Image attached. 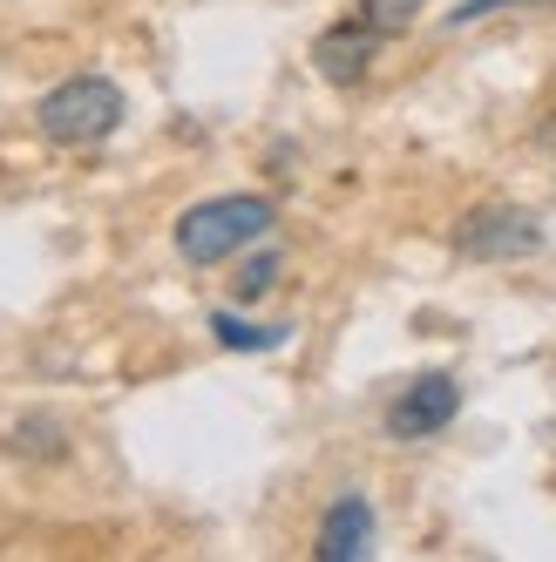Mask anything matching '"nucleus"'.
Returning <instances> with one entry per match:
<instances>
[{
    "instance_id": "1",
    "label": "nucleus",
    "mask_w": 556,
    "mask_h": 562,
    "mask_svg": "<svg viewBox=\"0 0 556 562\" xmlns=\"http://www.w3.org/2000/svg\"><path fill=\"white\" fill-rule=\"evenodd\" d=\"M278 224V211H271V196H204V204H190L184 217H177V251L190 258V265H224V258H237L245 245H258V237Z\"/></svg>"
},
{
    "instance_id": "2",
    "label": "nucleus",
    "mask_w": 556,
    "mask_h": 562,
    "mask_svg": "<svg viewBox=\"0 0 556 562\" xmlns=\"http://www.w3.org/2000/svg\"><path fill=\"white\" fill-rule=\"evenodd\" d=\"M34 123H42V136H48V143L89 149V143L115 136V123H123V89L102 82V75H75V82H62V89H48V95H42Z\"/></svg>"
},
{
    "instance_id": "3",
    "label": "nucleus",
    "mask_w": 556,
    "mask_h": 562,
    "mask_svg": "<svg viewBox=\"0 0 556 562\" xmlns=\"http://www.w3.org/2000/svg\"><path fill=\"white\" fill-rule=\"evenodd\" d=\"M455 245L468 258H482V265H502V258H530L543 251V224L530 211H515V204H482V211H468L462 217V237Z\"/></svg>"
},
{
    "instance_id": "4",
    "label": "nucleus",
    "mask_w": 556,
    "mask_h": 562,
    "mask_svg": "<svg viewBox=\"0 0 556 562\" xmlns=\"http://www.w3.org/2000/svg\"><path fill=\"white\" fill-rule=\"evenodd\" d=\"M455 414H462L455 373H421V380H408L401 400L387 407V434H393V440H427V434H442Z\"/></svg>"
},
{
    "instance_id": "5",
    "label": "nucleus",
    "mask_w": 556,
    "mask_h": 562,
    "mask_svg": "<svg viewBox=\"0 0 556 562\" xmlns=\"http://www.w3.org/2000/svg\"><path fill=\"white\" fill-rule=\"evenodd\" d=\"M374 55H380V34H374L367 21H353V14L312 42V61H320V75H326V82H340V89L360 82V75L374 68Z\"/></svg>"
},
{
    "instance_id": "6",
    "label": "nucleus",
    "mask_w": 556,
    "mask_h": 562,
    "mask_svg": "<svg viewBox=\"0 0 556 562\" xmlns=\"http://www.w3.org/2000/svg\"><path fill=\"white\" fill-rule=\"evenodd\" d=\"M367 549H374V508H367L360 488H346L320 521V555L326 562H360Z\"/></svg>"
},
{
    "instance_id": "7",
    "label": "nucleus",
    "mask_w": 556,
    "mask_h": 562,
    "mask_svg": "<svg viewBox=\"0 0 556 562\" xmlns=\"http://www.w3.org/2000/svg\"><path fill=\"white\" fill-rule=\"evenodd\" d=\"M8 448H14V454H42V461H55V454L68 448V434H62V420H48V414H27V420L8 427Z\"/></svg>"
},
{
    "instance_id": "8",
    "label": "nucleus",
    "mask_w": 556,
    "mask_h": 562,
    "mask_svg": "<svg viewBox=\"0 0 556 562\" xmlns=\"http://www.w3.org/2000/svg\"><path fill=\"white\" fill-rule=\"evenodd\" d=\"M211 333H218V346H231V352H271L278 339H286V326H245L237 312H218Z\"/></svg>"
},
{
    "instance_id": "9",
    "label": "nucleus",
    "mask_w": 556,
    "mask_h": 562,
    "mask_svg": "<svg viewBox=\"0 0 556 562\" xmlns=\"http://www.w3.org/2000/svg\"><path fill=\"white\" fill-rule=\"evenodd\" d=\"M414 14H421V0H360V8H353V21H367L380 42H387V34H408Z\"/></svg>"
},
{
    "instance_id": "10",
    "label": "nucleus",
    "mask_w": 556,
    "mask_h": 562,
    "mask_svg": "<svg viewBox=\"0 0 556 562\" xmlns=\"http://www.w3.org/2000/svg\"><path fill=\"white\" fill-rule=\"evenodd\" d=\"M271 285H278V251H258V258H245V265H237V278H231V292L245 299V305H252V299H265Z\"/></svg>"
},
{
    "instance_id": "11",
    "label": "nucleus",
    "mask_w": 556,
    "mask_h": 562,
    "mask_svg": "<svg viewBox=\"0 0 556 562\" xmlns=\"http://www.w3.org/2000/svg\"><path fill=\"white\" fill-rule=\"evenodd\" d=\"M502 8H515V0H462V8L448 14V27H468V21H489V14H502Z\"/></svg>"
}]
</instances>
